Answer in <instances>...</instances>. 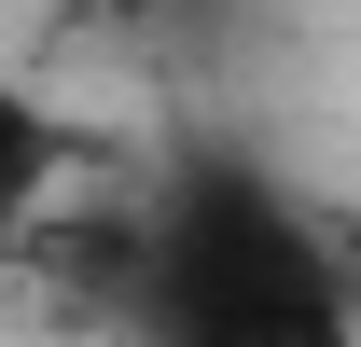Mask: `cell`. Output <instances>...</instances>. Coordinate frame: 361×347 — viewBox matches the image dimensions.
Here are the masks:
<instances>
[{"mask_svg":"<svg viewBox=\"0 0 361 347\" xmlns=\"http://www.w3.org/2000/svg\"><path fill=\"white\" fill-rule=\"evenodd\" d=\"M126 319L139 347H361L334 236L236 167H195L153 195V264Z\"/></svg>","mask_w":361,"mask_h":347,"instance_id":"6da1fadb","label":"cell"},{"mask_svg":"<svg viewBox=\"0 0 361 347\" xmlns=\"http://www.w3.org/2000/svg\"><path fill=\"white\" fill-rule=\"evenodd\" d=\"M84 14H111V28H153V14H167V0H84Z\"/></svg>","mask_w":361,"mask_h":347,"instance_id":"7a4b0ae2","label":"cell"}]
</instances>
